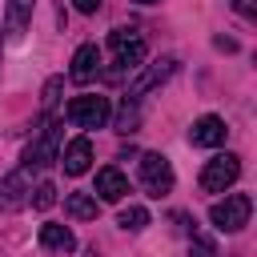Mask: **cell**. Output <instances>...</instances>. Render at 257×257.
<instances>
[{"mask_svg": "<svg viewBox=\"0 0 257 257\" xmlns=\"http://www.w3.org/2000/svg\"><path fill=\"white\" fill-rule=\"evenodd\" d=\"M64 116L76 128H104L112 116V104H108V96H72L64 104Z\"/></svg>", "mask_w": 257, "mask_h": 257, "instance_id": "1", "label": "cell"}, {"mask_svg": "<svg viewBox=\"0 0 257 257\" xmlns=\"http://www.w3.org/2000/svg\"><path fill=\"white\" fill-rule=\"evenodd\" d=\"M249 213H253L249 193H229L225 201H217V205L209 209V221H213L221 233H237V229L249 225Z\"/></svg>", "mask_w": 257, "mask_h": 257, "instance_id": "2", "label": "cell"}, {"mask_svg": "<svg viewBox=\"0 0 257 257\" xmlns=\"http://www.w3.org/2000/svg\"><path fill=\"white\" fill-rule=\"evenodd\" d=\"M141 185H145L149 197H165V193H173L177 177H173L169 157H161V153H145V157H141Z\"/></svg>", "mask_w": 257, "mask_h": 257, "instance_id": "3", "label": "cell"}, {"mask_svg": "<svg viewBox=\"0 0 257 257\" xmlns=\"http://www.w3.org/2000/svg\"><path fill=\"white\" fill-rule=\"evenodd\" d=\"M237 177H241V161H237L233 153H221V157L205 161V169H201V189H205V193H225Z\"/></svg>", "mask_w": 257, "mask_h": 257, "instance_id": "4", "label": "cell"}, {"mask_svg": "<svg viewBox=\"0 0 257 257\" xmlns=\"http://www.w3.org/2000/svg\"><path fill=\"white\" fill-rule=\"evenodd\" d=\"M108 48H112V56H116V64L120 68H141L145 64V40L133 32V28H116V32H108Z\"/></svg>", "mask_w": 257, "mask_h": 257, "instance_id": "5", "label": "cell"}, {"mask_svg": "<svg viewBox=\"0 0 257 257\" xmlns=\"http://www.w3.org/2000/svg\"><path fill=\"white\" fill-rule=\"evenodd\" d=\"M56 153H60V124H56V120H48V124H44V133L24 149V165H28V169H44V165H52V161H56Z\"/></svg>", "mask_w": 257, "mask_h": 257, "instance_id": "6", "label": "cell"}, {"mask_svg": "<svg viewBox=\"0 0 257 257\" xmlns=\"http://www.w3.org/2000/svg\"><path fill=\"white\" fill-rule=\"evenodd\" d=\"M28 197H32V181H28L24 169H16V173H8V177L0 181V213H16V209H24Z\"/></svg>", "mask_w": 257, "mask_h": 257, "instance_id": "7", "label": "cell"}, {"mask_svg": "<svg viewBox=\"0 0 257 257\" xmlns=\"http://www.w3.org/2000/svg\"><path fill=\"white\" fill-rule=\"evenodd\" d=\"M177 72V56H165V60H157V64H149L133 84H128V100H141L149 88H157V84H165L169 76Z\"/></svg>", "mask_w": 257, "mask_h": 257, "instance_id": "8", "label": "cell"}, {"mask_svg": "<svg viewBox=\"0 0 257 257\" xmlns=\"http://www.w3.org/2000/svg\"><path fill=\"white\" fill-rule=\"evenodd\" d=\"M225 137H229V128L221 116H201L189 128V145H197V149H217V145H225Z\"/></svg>", "mask_w": 257, "mask_h": 257, "instance_id": "9", "label": "cell"}, {"mask_svg": "<svg viewBox=\"0 0 257 257\" xmlns=\"http://www.w3.org/2000/svg\"><path fill=\"white\" fill-rule=\"evenodd\" d=\"M96 68H100V48H96V44H80V48H76V56H72L68 76H72L76 84H88V80L96 76Z\"/></svg>", "mask_w": 257, "mask_h": 257, "instance_id": "10", "label": "cell"}, {"mask_svg": "<svg viewBox=\"0 0 257 257\" xmlns=\"http://www.w3.org/2000/svg\"><path fill=\"white\" fill-rule=\"evenodd\" d=\"M64 173H72V177H80V173H88V165H92V141L88 137H76V141H68L64 145Z\"/></svg>", "mask_w": 257, "mask_h": 257, "instance_id": "11", "label": "cell"}, {"mask_svg": "<svg viewBox=\"0 0 257 257\" xmlns=\"http://www.w3.org/2000/svg\"><path fill=\"white\" fill-rule=\"evenodd\" d=\"M100 201H124V193H128V181H124V173L120 169H100L96 173V189H92Z\"/></svg>", "mask_w": 257, "mask_h": 257, "instance_id": "12", "label": "cell"}, {"mask_svg": "<svg viewBox=\"0 0 257 257\" xmlns=\"http://www.w3.org/2000/svg\"><path fill=\"white\" fill-rule=\"evenodd\" d=\"M32 4H36V0H8L4 28H8V36H12V40H20V36H24V28H28V20H32Z\"/></svg>", "mask_w": 257, "mask_h": 257, "instance_id": "13", "label": "cell"}, {"mask_svg": "<svg viewBox=\"0 0 257 257\" xmlns=\"http://www.w3.org/2000/svg\"><path fill=\"white\" fill-rule=\"evenodd\" d=\"M40 245L44 249H56V253H72L76 249V237H72V229L68 225H40Z\"/></svg>", "mask_w": 257, "mask_h": 257, "instance_id": "14", "label": "cell"}, {"mask_svg": "<svg viewBox=\"0 0 257 257\" xmlns=\"http://www.w3.org/2000/svg\"><path fill=\"white\" fill-rule=\"evenodd\" d=\"M64 213H68L72 221H92V217H96V197H88V193H68V197H64Z\"/></svg>", "mask_w": 257, "mask_h": 257, "instance_id": "15", "label": "cell"}, {"mask_svg": "<svg viewBox=\"0 0 257 257\" xmlns=\"http://www.w3.org/2000/svg\"><path fill=\"white\" fill-rule=\"evenodd\" d=\"M120 229H128V233H141L145 225H149V209L145 205H128V209H120Z\"/></svg>", "mask_w": 257, "mask_h": 257, "instance_id": "16", "label": "cell"}, {"mask_svg": "<svg viewBox=\"0 0 257 257\" xmlns=\"http://www.w3.org/2000/svg\"><path fill=\"white\" fill-rule=\"evenodd\" d=\"M28 201H32L36 209H52V205H56V185H52V181H40V185L32 189Z\"/></svg>", "mask_w": 257, "mask_h": 257, "instance_id": "17", "label": "cell"}, {"mask_svg": "<svg viewBox=\"0 0 257 257\" xmlns=\"http://www.w3.org/2000/svg\"><path fill=\"white\" fill-rule=\"evenodd\" d=\"M189 257H217V245L209 237H193L189 241Z\"/></svg>", "mask_w": 257, "mask_h": 257, "instance_id": "18", "label": "cell"}, {"mask_svg": "<svg viewBox=\"0 0 257 257\" xmlns=\"http://www.w3.org/2000/svg\"><path fill=\"white\" fill-rule=\"evenodd\" d=\"M137 128V108H133V100H124V108H120V133H133Z\"/></svg>", "mask_w": 257, "mask_h": 257, "instance_id": "19", "label": "cell"}, {"mask_svg": "<svg viewBox=\"0 0 257 257\" xmlns=\"http://www.w3.org/2000/svg\"><path fill=\"white\" fill-rule=\"evenodd\" d=\"M56 92H60V76H52V80L44 84V108H52V104H56Z\"/></svg>", "mask_w": 257, "mask_h": 257, "instance_id": "20", "label": "cell"}, {"mask_svg": "<svg viewBox=\"0 0 257 257\" xmlns=\"http://www.w3.org/2000/svg\"><path fill=\"white\" fill-rule=\"evenodd\" d=\"M233 8H237L241 16H253V8H257V0H233Z\"/></svg>", "mask_w": 257, "mask_h": 257, "instance_id": "21", "label": "cell"}, {"mask_svg": "<svg viewBox=\"0 0 257 257\" xmlns=\"http://www.w3.org/2000/svg\"><path fill=\"white\" fill-rule=\"evenodd\" d=\"M72 4H76V12H96L104 0H72Z\"/></svg>", "mask_w": 257, "mask_h": 257, "instance_id": "22", "label": "cell"}, {"mask_svg": "<svg viewBox=\"0 0 257 257\" xmlns=\"http://www.w3.org/2000/svg\"><path fill=\"white\" fill-rule=\"evenodd\" d=\"M137 4H157V0H137Z\"/></svg>", "mask_w": 257, "mask_h": 257, "instance_id": "23", "label": "cell"}]
</instances>
